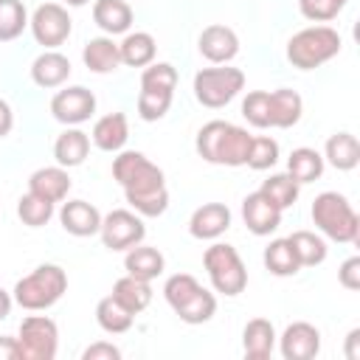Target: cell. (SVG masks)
I'll list each match as a JSON object with an SVG mask.
<instances>
[{
  "mask_svg": "<svg viewBox=\"0 0 360 360\" xmlns=\"http://www.w3.org/2000/svg\"><path fill=\"white\" fill-rule=\"evenodd\" d=\"M112 177L121 183L127 202L141 217H160L169 208L163 172L143 152H121L112 160Z\"/></svg>",
  "mask_w": 360,
  "mask_h": 360,
  "instance_id": "6da1fadb",
  "label": "cell"
},
{
  "mask_svg": "<svg viewBox=\"0 0 360 360\" xmlns=\"http://www.w3.org/2000/svg\"><path fill=\"white\" fill-rule=\"evenodd\" d=\"M250 138L248 129L231 124V121H208L200 132H197V155L208 163H219V166H245L248 160V149H250Z\"/></svg>",
  "mask_w": 360,
  "mask_h": 360,
  "instance_id": "7a4b0ae2",
  "label": "cell"
},
{
  "mask_svg": "<svg viewBox=\"0 0 360 360\" xmlns=\"http://www.w3.org/2000/svg\"><path fill=\"white\" fill-rule=\"evenodd\" d=\"M163 295L169 301V307L180 315V321L186 323H205L214 318L217 312V298L214 292H208L194 276L188 273H174L166 278L163 284Z\"/></svg>",
  "mask_w": 360,
  "mask_h": 360,
  "instance_id": "3957f363",
  "label": "cell"
},
{
  "mask_svg": "<svg viewBox=\"0 0 360 360\" xmlns=\"http://www.w3.org/2000/svg\"><path fill=\"white\" fill-rule=\"evenodd\" d=\"M340 53V34L329 25H309L290 37L287 59L298 70H315Z\"/></svg>",
  "mask_w": 360,
  "mask_h": 360,
  "instance_id": "277c9868",
  "label": "cell"
},
{
  "mask_svg": "<svg viewBox=\"0 0 360 360\" xmlns=\"http://www.w3.org/2000/svg\"><path fill=\"white\" fill-rule=\"evenodd\" d=\"M68 290V276L59 264H39L34 273L22 276L14 284V301L28 309V312H39L53 307Z\"/></svg>",
  "mask_w": 360,
  "mask_h": 360,
  "instance_id": "5b68a950",
  "label": "cell"
},
{
  "mask_svg": "<svg viewBox=\"0 0 360 360\" xmlns=\"http://www.w3.org/2000/svg\"><path fill=\"white\" fill-rule=\"evenodd\" d=\"M312 222L318 225L321 233H326L335 242H357L360 233V219L349 200L338 191H323L312 200Z\"/></svg>",
  "mask_w": 360,
  "mask_h": 360,
  "instance_id": "8992f818",
  "label": "cell"
},
{
  "mask_svg": "<svg viewBox=\"0 0 360 360\" xmlns=\"http://www.w3.org/2000/svg\"><path fill=\"white\" fill-rule=\"evenodd\" d=\"M202 264L208 270V278H211V287L222 295H239L245 287H248V270H245V262L239 259L236 248L233 245H211L202 256Z\"/></svg>",
  "mask_w": 360,
  "mask_h": 360,
  "instance_id": "52a82bcc",
  "label": "cell"
},
{
  "mask_svg": "<svg viewBox=\"0 0 360 360\" xmlns=\"http://www.w3.org/2000/svg\"><path fill=\"white\" fill-rule=\"evenodd\" d=\"M245 87V73L239 68H202L194 76V98L202 107H225Z\"/></svg>",
  "mask_w": 360,
  "mask_h": 360,
  "instance_id": "ba28073f",
  "label": "cell"
},
{
  "mask_svg": "<svg viewBox=\"0 0 360 360\" xmlns=\"http://www.w3.org/2000/svg\"><path fill=\"white\" fill-rule=\"evenodd\" d=\"M20 346L25 360H53L59 349V329L45 315H28L20 323Z\"/></svg>",
  "mask_w": 360,
  "mask_h": 360,
  "instance_id": "9c48e42d",
  "label": "cell"
},
{
  "mask_svg": "<svg viewBox=\"0 0 360 360\" xmlns=\"http://www.w3.org/2000/svg\"><path fill=\"white\" fill-rule=\"evenodd\" d=\"M28 25H31L34 39L39 45H45L48 51L59 48L70 37V31H73V20H70L68 8L59 6V3H42V6H37L34 14H31V20H28Z\"/></svg>",
  "mask_w": 360,
  "mask_h": 360,
  "instance_id": "30bf717a",
  "label": "cell"
},
{
  "mask_svg": "<svg viewBox=\"0 0 360 360\" xmlns=\"http://www.w3.org/2000/svg\"><path fill=\"white\" fill-rule=\"evenodd\" d=\"M98 233H101L104 248H110V250H129V248L143 242L146 228L141 222V214L127 211V208H115L107 217H101Z\"/></svg>",
  "mask_w": 360,
  "mask_h": 360,
  "instance_id": "8fae6325",
  "label": "cell"
},
{
  "mask_svg": "<svg viewBox=\"0 0 360 360\" xmlns=\"http://www.w3.org/2000/svg\"><path fill=\"white\" fill-rule=\"evenodd\" d=\"M51 112L59 124H68V127L84 124L96 112V96H93V90H87L82 84L65 87L51 98Z\"/></svg>",
  "mask_w": 360,
  "mask_h": 360,
  "instance_id": "7c38bea8",
  "label": "cell"
},
{
  "mask_svg": "<svg viewBox=\"0 0 360 360\" xmlns=\"http://www.w3.org/2000/svg\"><path fill=\"white\" fill-rule=\"evenodd\" d=\"M242 219L250 233L267 236L281 225V208L262 191H253L242 200Z\"/></svg>",
  "mask_w": 360,
  "mask_h": 360,
  "instance_id": "4fadbf2b",
  "label": "cell"
},
{
  "mask_svg": "<svg viewBox=\"0 0 360 360\" xmlns=\"http://www.w3.org/2000/svg\"><path fill=\"white\" fill-rule=\"evenodd\" d=\"M278 346L284 360H312L321 352V332L307 321H295L284 329Z\"/></svg>",
  "mask_w": 360,
  "mask_h": 360,
  "instance_id": "5bb4252c",
  "label": "cell"
},
{
  "mask_svg": "<svg viewBox=\"0 0 360 360\" xmlns=\"http://www.w3.org/2000/svg\"><path fill=\"white\" fill-rule=\"evenodd\" d=\"M197 48H200V53H202L208 62L225 65V62H231V59L239 53V37H236L233 28L214 22V25L202 28V34H200V39H197Z\"/></svg>",
  "mask_w": 360,
  "mask_h": 360,
  "instance_id": "9a60e30c",
  "label": "cell"
},
{
  "mask_svg": "<svg viewBox=\"0 0 360 360\" xmlns=\"http://www.w3.org/2000/svg\"><path fill=\"white\" fill-rule=\"evenodd\" d=\"M59 222L70 236H93L101 228V214L87 200H68L59 208Z\"/></svg>",
  "mask_w": 360,
  "mask_h": 360,
  "instance_id": "2e32d148",
  "label": "cell"
},
{
  "mask_svg": "<svg viewBox=\"0 0 360 360\" xmlns=\"http://www.w3.org/2000/svg\"><path fill=\"white\" fill-rule=\"evenodd\" d=\"M228 228H231V211L222 202H205L188 219V233L194 239H217Z\"/></svg>",
  "mask_w": 360,
  "mask_h": 360,
  "instance_id": "e0dca14e",
  "label": "cell"
},
{
  "mask_svg": "<svg viewBox=\"0 0 360 360\" xmlns=\"http://www.w3.org/2000/svg\"><path fill=\"white\" fill-rule=\"evenodd\" d=\"M28 191L45 197L48 202H62L70 191V174L65 166H45V169H37L31 177H28Z\"/></svg>",
  "mask_w": 360,
  "mask_h": 360,
  "instance_id": "ac0fdd59",
  "label": "cell"
},
{
  "mask_svg": "<svg viewBox=\"0 0 360 360\" xmlns=\"http://www.w3.org/2000/svg\"><path fill=\"white\" fill-rule=\"evenodd\" d=\"M68 76H70V59H68L65 53H59V51H45V53H39V56L34 59V65H31V79H34V84H39V87H45V90L62 87V84L68 82Z\"/></svg>",
  "mask_w": 360,
  "mask_h": 360,
  "instance_id": "d6986e66",
  "label": "cell"
},
{
  "mask_svg": "<svg viewBox=\"0 0 360 360\" xmlns=\"http://www.w3.org/2000/svg\"><path fill=\"white\" fill-rule=\"evenodd\" d=\"M242 349L250 360H264L276 349V329L267 318H253L242 329Z\"/></svg>",
  "mask_w": 360,
  "mask_h": 360,
  "instance_id": "ffe728a7",
  "label": "cell"
},
{
  "mask_svg": "<svg viewBox=\"0 0 360 360\" xmlns=\"http://www.w3.org/2000/svg\"><path fill=\"white\" fill-rule=\"evenodd\" d=\"M93 20L110 37L127 34L132 25V8L127 0H96L93 3Z\"/></svg>",
  "mask_w": 360,
  "mask_h": 360,
  "instance_id": "44dd1931",
  "label": "cell"
},
{
  "mask_svg": "<svg viewBox=\"0 0 360 360\" xmlns=\"http://www.w3.org/2000/svg\"><path fill=\"white\" fill-rule=\"evenodd\" d=\"M90 138H93V143H96L101 152H121L124 143H127V138H129L127 115H124V112H110V115L98 118Z\"/></svg>",
  "mask_w": 360,
  "mask_h": 360,
  "instance_id": "7402d4cb",
  "label": "cell"
},
{
  "mask_svg": "<svg viewBox=\"0 0 360 360\" xmlns=\"http://www.w3.org/2000/svg\"><path fill=\"white\" fill-rule=\"evenodd\" d=\"M301 112H304V101L295 90L278 87L270 93V127L290 129L301 121Z\"/></svg>",
  "mask_w": 360,
  "mask_h": 360,
  "instance_id": "603a6c76",
  "label": "cell"
},
{
  "mask_svg": "<svg viewBox=\"0 0 360 360\" xmlns=\"http://www.w3.org/2000/svg\"><path fill=\"white\" fill-rule=\"evenodd\" d=\"M82 59H84L87 70H93V73H112L121 65V53H118V45L112 42V37H93L82 48Z\"/></svg>",
  "mask_w": 360,
  "mask_h": 360,
  "instance_id": "cb8c5ba5",
  "label": "cell"
},
{
  "mask_svg": "<svg viewBox=\"0 0 360 360\" xmlns=\"http://www.w3.org/2000/svg\"><path fill=\"white\" fill-rule=\"evenodd\" d=\"M87 152H90V135L82 132V129H76V127L65 129V132L56 138V143H53V158H56V163L65 166V169L82 166L84 158H87Z\"/></svg>",
  "mask_w": 360,
  "mask_h": 360,
  "instance_id": "d4e9b609",
  "label": "cell"
},
{
  "mask_svg": "<svg viewBox=\"0 0 360 360\" xmlns=\"http://www.w3.org/2000/svg\"><path fill=\"white\" fill-rule=\"evenodd\" d=\"M124 267L129 276L135 278H143V281H152L163 273L166 267V259L158 248H149V245H135L127 250V259H124Z\"/></svg>",
  "mask_w": 360,
  "mask_h": 360,
  "instance_id": "484cf974",
  "label": "cell"
},
{
  "mask_svg": "<svg viewBox=\"0 0 360 360\" xmlns=\"http://www.w3.org/2000/svg\"><path fill=\"white\" fill-rule=\"evenodd\" d=\"M121 307H127L132 315H138V312H143L146 307H149V301H152V287H149V281H143V278H135V276H124V278H118L115 284H112V292H110Z\"/></svg>",
  "mask_w": 360,
  "mask_h": 360,
  "instance_id": "4316f807",
  "label": "cell"
},
{
  "mask_svg": "<svg viewBox=\"0 0 360 360\" xmlns=\"http://www.w3.org/2000/svg\"><path fill=\"white\" fill-rule=\"evenodd\" d=\"M118 53H121V65L146 68V65L155 62L158 45H155V37H152V34L135 31V34H127V37H124V42L118 45Z\"/></svg>",
  "mask_w": 360,
  "mask_h": 360,
  "instance_id": "83f0119b",
  "label": "cell"
},
{
  "mask_svg": "<svg viewBox=\"0 0 360 360\" xmlns=\"http://www.w3.org/2000/svg\"><path fill=\"white\" fill-rule=\"evenodd\" d=\"M323 160H329L338 172H352V169L360 163V146H357V138H354L352 132H335V135L326 141Z\"/></svg>",
  "mask_w": 360,
  "mask_h": 360,
  "instance_id": "f1b7e54d",
  "label": "cell"
},
{
  "mask_svg": "<svg viewBox=\"0 0 360 360\" xmlns=\"http://www.w3.org/2000/svg\"><path fill=\"white\" fill-rule=\"evenodd\" d=\"M323 155L321 152H315V149H309V146H298V149H292L290 152V158H287V174L298 183V186H304V183H312V180H318L321 174H323Z\"/></svg>",
  "mask_w": 360,
  "mask_h": 360,
  "instance_id": "f546056e",
  "label": "cell"
},
{
  "mask_svg": "<svg viewBox=\"0 0 360 360\" xmlns=\"http://www.w3.org/2000/svg\"><path fill=\"white\" fill-rule=\"evenodd\" d=\"M287 242H290L301 267H315L326 259V242L312 231H295V233L287 236Z\"/></svg>",
  "mask_w": 360,
  "mask_h": 360,
  "instance_id": "4dcf8cb0",
  "label": "cell"
},
{
  "mask_svg": "<svg viewBox=\"0 0 360 360\" xmlns=\"http://www.w3.org/2000/svg\"><path fill=\"white\" fill-rule=\"evenodd\" d=\"M96 321H98V326H101L104 332L121 335V332H127V329L132 326L135 315H132L127 307H121L112 295H107V298H101V301L96 304Z\"/></svg>",
  "mask_w": 360,
  "mask_h": 360,
  "instance_id": "1f68e13d",
  "label": "cell"
},
{
  "mask_svg": "<svg viewBox=\"0 0 360 360\" xmlns=\"http://www.w3.org/2000/svg\"><path fill=\"white\" fill-rule=\"evenodd\" d=\"M264 267L273 276H295L301 264H298V259H295V253H292L287 239H273L264 248Z\"/></svg>",
  "mask_w": 360,
  "mask_h": 360,
  "instance_id": "d6a6232c",
  "label": "cell"
},
{
  "mask_svg": "<svg viewBox=\"0 0 360 360\" xmlns=\"http://www.w3.org/2000/svg\"><path fill=\"white\" fill-rule=\"evenodd\" d=\"M28 25V11L22 0H0V42L17 39Z\"/></svg>",
  "mask_w": 360,
  "mask_h": 360,
  "instance_id": "836d02e7",
  "label": "cell"
},
{
  "mask_svg": "<svg viewBox=\"0 0 360 360\" xmlns=\"http://www.w3.org/2000/svg\"><path fill=\"white\" fill-rule=\"evenodd\" d=\"M174 90H155V87H141L138 93V115L143 121H160L169 107H172Z\"/></svg>",
  "mask_w": 360,
  "mask_h": 360,
  "instance_id": "e575fe53",
  "label": "cell"
},
{
  "mask_svg": "<svg viewBox=\"0 0 360 360\" xmlns=\"http://www.w3.org/2000/svg\"><path fill=\"white\" fill-rule=\"evenodd\" d=\"M17 217H20L22 225H28V228H42V225L53 217V202H48L45 197L28 191V194H22L20 202H17Z\"/></svg>",
  "mask_w": 360,
  "mask_h": 360,
  "instance_id": "d590c367",
  "label": "cell"
},
{
  "mask_svg": "<svg viewBox=\"0 0 360 360\" xmlns=\"http://www.w3.org/2000/svg\"><path fill=\"white\" fill-rule=\"evenodd\" d=\"M298 188H301V186H298V183L284 172V174H270V177L262 183V188H259V191H262V194H267V197H270V200L284 211V208L295 205V200H298Z\"/></svg>",
  "mask_w": 360,
  "mask_h": 360,
  "instance_id": "8d00e7d4",
  "label": "cell"
},
{
  "mask_svg": "<svg viewBox=\"0 0 360 360\" xmlns=\"http://www.w3.org/2000/svg\"><path fill=\"white\" fill-rule=\"evenodd\" d=\"M276 163H278V143L270 135H253L245 166H250L256 172H264V169H270Z\"/></svg>",
  "mask_w": 360,
  "mask_h": 360,
  "instance_id": "74e56055",
  "label": "cell"
},
{
  "mask_svg": "<svg viewBox=\"0 0 360 360\" xmlns=\"http://www.w3.org/2000/svg\"><path fill=\"white\" fill-rule=\"evenodd\" d=\"M242 115L250 127L267 129L270 127V93L267 90H250L242 101Z\"/></svg>",
  "mask_w": 360,
  "mask_h": 360,
  "instance_id": "f35d334b",
  "label": "cell"
},
{
  "mask_svg": "<svg viewBox=\"0 0 360 360\" xmlns=\"http://www.w3.org/2000/svg\"><path fill=\"white\" fill-rule=\"evenodd\" d=\"M349 0H298V11L312 22H329L335 20Z\"/></svg>",
  "mask_w": 360,
  "mask_h": 360,
  "instance_id": "ab89813d",
  "label": "cell"
},
{
  "mask_svg": "<svg viewBox=\"0 0 360 360\" xmlns=\"http://www.w3.org/2000/svg\"><path fill=\"white\" fill-rule=\"evenodd\" d=\"M177 84V70L169 62H152L141 73V87H155V90H174Z\"/></svg>",
  "mask_w": 360,
  "mask_h": 360,
  "instance_id": "60d3db41",
  "label": "cell"
},
{
  "mask_svg": "<svg viewBox=\"0 0 360 360\" xmlns=\"http://www.w3.org/2000/svg\"><path fill=\"white\" fill-rule=\"evenodd\" d=\"M338 281H340V287H346V290H360V256H352V259H346V262L340 264Z\"/></svg>",
  "mask_w": 360,
  "mask_h": 360,
  "instance_id": "b9f144b4",
  "label": "cell"
},
{
  "mask_svg": "<svg viewBox=\"0 0 360 360\" xmlns=\"http://www.w3.org/2000/svg\"><path fill=\"white\" fill-rule=\"evenodd\" d=\"M121 357V349L107 343V340H98V343H90L84 352H82V360H118Z\"/></svg>",
  "mask_w": 360,
  "mask_h": 360,
  "instance_id": "7bdbcfd3",
  "label": "cell"
},
{
  "mask_svg": "<svg viewBox=\"0 0 360 360\" xmlns=\"http://www.w3.org/2000/svg\"><path fill=\"white\" fill-rule=\"evenodd\" d=\"M0 360H25L22 346H20L17 338H8V335L0 338Z\"/></svg>",
  "mask_w": 360,
  "mask_h": 360,
  "instance_id": "ee69618b",
  "label": "cell"
},
{
  "mask_svg": "<svg viewBox=\"0 0 360 360\" xmlns=\"http://www.w3.org/2000/svg\"><path fill=\"white\" fill-rule=\"evenodd\" d=\"M11 127H14V112H11L8 101L0 98V138H6L11 132Z\"/></svg>",
  "mask_w": 360,
  "mask_h": 360,
  "instance_id": "f6af8a7d",
  "label": "cell"
},
{
  "mask_svg": "<svg viewBox=\"0 0 360 360\" xmlns=\"http://www.w3.org/2000/svg\"><path fill=\"white\" fill-rule=\"evenodd\" d=\"M11 304H14V298L0 287V321H6L8 318V312H11Z\"/></svg>",
  "mask_w": 360,
  "mask_h": 360,
  "instance_id": "bcb514c9",
  "label": "cell"
},
{
  "mask_svg": "<svg viewBox=\"0 0 360 360\" xmlns=\"http://www.w3.org/2000/svg\"><path fill=\"white\" fill-rule=\"evenodd\" d=\"M357 338H360V329H352V332H349V349H346V357H349V360H357V357H360L357 349H354Z\"/></svg>",
  "mask_w": 360,
  "mask_h": 360,
  "instance_id": "7dc6e473",
  "label": "cell"
},
{
  "mask_svg": "<svg viewBox=\"0 0 360 360\" xmlns=\"http://www.w3.org/2000/svg\"><path fill=\"white\" fill-rule=\"evenodd\" d=\"M68 6H84V3H90V0H65Z\"/></svg>",
  "mask_w": 360,
  "mask_h": 360,
  "instance_id": "c3c4849f",
  "label": "cell"
}]
</instances>
